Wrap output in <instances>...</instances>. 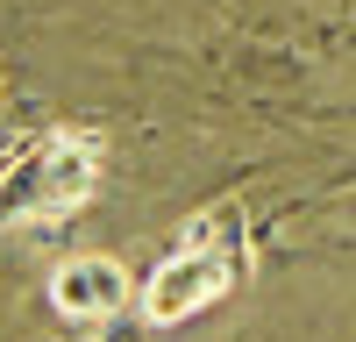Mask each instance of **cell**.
Instances as JSON below:
<instances>
[{
  "label": "cell",
  "instance_id": "6da1fadb",
  "mask_svg": "<svg viewBox=\"0 0 356 342\" xmlns=\"http://www.w3.org/2000/svg\"><path fill=\"white\" fill-rule=\"evenodd\" d=\"M235 256H243V228L235 214H207V221H186V243H178L157 278H150V321H186V314L214 307L228 285H235Z\"/></svg>",
  "mask_w": 356,
  "mask_h": 342
},
{
  "label": "cell",
  "instance_id": "7a4b0ae2",
  "mask_svg": "<svg viewBox=\"0 0 356 342\" xmlns=\"http://www.w3.org/2000/svg\"><path fill=\"white\" fill-rule=\"evenodd\" d=\"M93 164L100 150L86 136H43L36 150H22L0 171V221H50L72 214L86 193H93Z\"/></svg>",
  "mask_w": 356,
  "mask_h": 342
},
{
  "label": "cell",
  "instance_id": "3957f363",
  "mask_svg": "<svg viewBox=\"0 0 356 342\" xmlns=\"http://www.w3.org/2000/svg\"><path fill=\"white\" fill-rule=\"evenodd\" d=\"M122 300H129V271L114 264V256H72V264H57V278H50V307L65 314V321H107Z\"/></svg>",
  "mask_w": 356,
  "mask_h": 342
}]
</instances>
